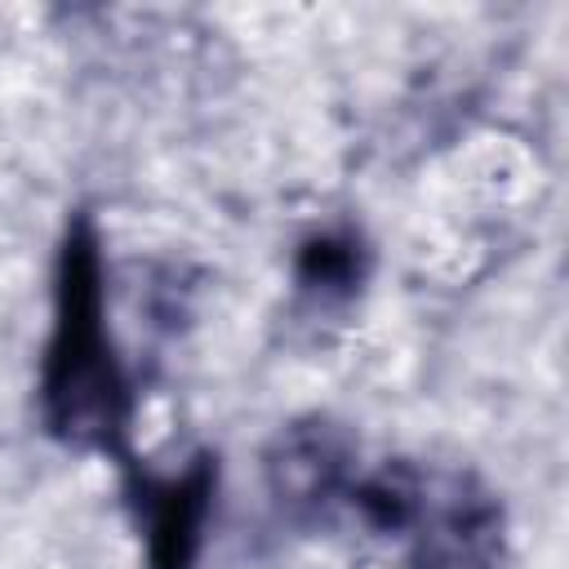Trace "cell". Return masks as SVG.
<instances>
[{
  "label": "cell",
  "mask_w": 569,
  "mask_h": 569,
  "mask_svg": "<svg viewBox=\"0 0 569 569\" xmlns=\"http://www.w3.org/2000/svg\"><path fill=\"white\" fill-rule=\"evenodd\" d=\"M44 418L84 449H116L129 418V382L107 329L102 258L93 231L80 222L58 262L53 333L44 351Z\"/></svg>",
  "instance_id": "cell-1"
},
{
  "label": "cell",
  "mask_w": 569,
  "mask_h": 569,
  "mask_svg": "<svg viewBox=\"0 0 569 569\" xmlns=\"http://www.w3.org/2000/svg\"><path fill=\"white\" fill-rule=\"evenodd\" d=\"M400 533H409L418 569H498L502 565L498 507L467 476L413 471Z\"/></svg>",
  "instance_id": "cell-2"
},
{
  "label": "cell",
  "mask_w": 569,
  "mask_h": 569,
  "mask_svg": "<svg viewBox=\"0 0 569 569\" xmlns=\"http://www.w3.org/2000/svg\"><path fill=\"white\" fill-rule=\"evenodd\" d=\"M213 471L196 462L182 476H169L147 489V533H151V569H191L209 516Z\"/></svg>",
  "instance_id": "cell-3"
},
{
  "label": "cell",
  "mask_w": 569,
  "mask_h": 569,
  "mask_svg": "<svg viewBox=\"0 0 569 569\" xmlns=\"http://www.w3.org/2000/svg\"><path fill=\"white\" fill-rule=\"evenodd\" d=\"M356 240L347 236H320L302 253V284L316 293H347L356 284Z\"/></svg>",
  "instance_id": "cell-4"
}]
</instances>
